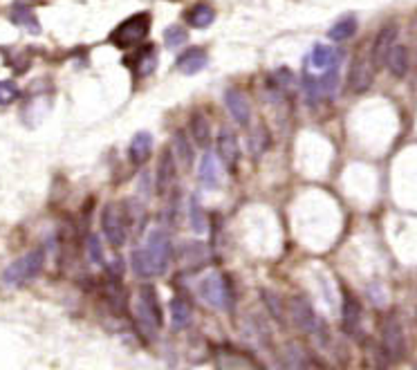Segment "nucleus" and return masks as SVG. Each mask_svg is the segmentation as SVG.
Returning <instances> with one entry per match:
<instances>
[{"label":"nucleus","instance_id":"9","mask_svg":"<svg viewBox=\"0 0 417 370\" xmlns=\"http://www.w3.org/2000/svg\"><path fill=\"white\" fill-rule=\"evenodd\" d=\"M381 346L386 357L393 359H401L406 350V337L404 330H401V323L395 317H388L381 325Z\"/></svg>","mask_w":417,"mask_h":370},{"label":"nucleus","instance_id":"5","mask_svg":"<svg viewBox=\"0 0 417 370\" xmlns=\"http://www.w3.org/2000/svg\"><path fill=\"white\" fill-rule=\"evenodd\" d=\"M135 317L143 330L155 332L160 330L162 325V308H160V298L153 285H141L137 292V301H135Z\"/></svg>","mask_w":417,"mask_h":370},{"label":"nucleus","instance_id":"4","mask_svg":"<svg viewBox=\"0 0 417 370\" xmlns=\"http://www.w3.org/2000/svg\"><path fill=\"white\" fill-rule=\"evenodd\" d=\"M43 265H45V251L43 249H32L30 254H25L23 259L16 263H11L3 272V283L5 285H25L27 281H32L40 274Z\"/></svg>","mask_w":417,"mask_h":370},{"label":"nucleus","instance_id":"25","mask_svg":"<svg viewBox=\"0 0 417 370\" xmlns=\"http://www.w3.org/2000/svg\"><path fill=\"white\" fill-rule=\"evenodd\" d=\"M173 155L175 158L184 164V166H191L193 164V148H191V141H189V137H186L182 131H178L175 135H173Z\"/></svg>","mask_w":417,"mask_h":370},{"label":"nucleus","instance_id":"27","mask_svg":"<svg viewBox=\"0 0 417 370\" xmlns=\"http://www.w3.org/2000/svg\"><path fill=\"white\" fill-rule=\"evenodd\" d=\"M339 59V54L332 50V48H327V45H316L310 54V63L316 67V70H325L330 67L332 63H337Z\"/></svg>","mask_w":417,"mask_h":370},{"label":"nucleus","instance_id":"14","mask_svg":"<svg viewBox=\"0 0 417 370\" xmlns=\"http://www.w3.org/2000/svg\"><path fill=\"white\" fill-rule=\"evenodd\" d=\"M359 325H362V305H359L357 296L343 292V328L348 332H357Z\"/></svg>","mask_w":417,"mask_h":370},{"label":"nucleus","instance_id":"32","mask_svg":"<svg viewBox=\"0 0 417 370\" xmlns=\"http://www.w3.org/2000/svg\"><path fill=\"white\" fill-rule=\"evenodd\" d=\"M303 90L308 94V99L314 104L321 99V88H319V81H316L310 72H303Z\"/></svg>","mask_w":417,"mask_h":370},{"label":"nucleus","instance_id":"28","mask_svg":"<svg viewBox=\"0 0 417 370\" xmlns=\"http://www.w3.org/2000/svg\"><path fill=\"white\" fill-rule=\"evenodd\" d=\"M189 220H191V227L195 234H205L207 229V218H205V211H202V205L193 195L191 197V205H189Z\"/></svg>","mask_w":417,"mask_h":370},{"label":"nucleus","instance_id":"12","mask_svg":"<svg viewBox=\"0 0 417 370\" xmlns=\"http://www.w3.org/2000/svg\"><path fill=\"white\" fill-rule=\"evenodd\" d=\"M175 180V155L170 148H164L160 155V162H157V180H155V189L160 195H166L168 189L173 187Z\"/></svg>","mask_w":417,"mask_h":370},{"label":"nucleus","instance_id":"22","mask_svg":"<svg viewBox=\"0 0 417 370\" xmlns=\"http://www.w3.org/2000/svg\"><path fill=\"white\" fill-rule=\"evenodd\" d=\"M386 65L395 77H404L408 72V50L404 45H395L386 56Z\"/></svg>","mask_w":417,"mask_h":370},{"label":"nucleus","instance_id":"1","mask_svg":"<svg viewBox=\"0 0 417 370\" xmlns=\"http://www.w3.org/2000/svg\"><path fill=\"white\" fill-rule=\"evenodd\" d=\"M170 254H173V245H170L168 234L153 232L146 240V245L133 251L135 274L141 276V278L164 274L166 267H168V261H170Z\"/></svg>","mask_w":417,"mask_h":370},{"label":"nucleus","instance_id":"8","mask_svg":"<svg viewBox=\"0 0 417 370\" xmlns=\"http://www.w3.org/2000/svg\"><path fill=\"white\" fill-rule=\"evenodd\" d=\"M372 79H375V65L370 63V56L366 52H359L354 63L350 65L348 90L354 94H362L372 85Z\"/></svg>","mask_w":417,"mask_h":370},{"label":"nucleus","instance_id":"21","mask_svg":"<svg viewBox=\"0 0 417 370\" xmlns=\"http://www.w3.org/2000/svg\"><path fill=\"white\" fill-rule=\"evenodd\" d=\"M189 323H191V308L184 298L175 296L170 301V325H173V330H184Z\"/></svg>","mask_w":417,"mask_h":370},{"label":"nucleus","instance_id":"13","mask_svg":"<svg viewBox=\"0 0 417 370\" xmlns=\"http://www.w3.org/2000/svg\"><path fill=\"white\" fill-rule=\"evenodd\" d=\"M224 104L232 112V117L240 124V126H247L249 119H251V106H249V99L244 97L240 90L236 88H229L224 92Z\"/></svg>","mask_w":417,"mask_h":370},{"label":"nucleus","instance_id":"33","mask_svg":"<svg viewBox=\"0 0 417 370\" xmlns=\"http://www.w3.org/2000/svg\"><path fill=\"white\" fill-rule=\"evenodd\" d=\"M90 256H92V261L102 265L104 261V254H102V247H99V238L97 236H90Z\"/></svg>","mask_w":417,"mask_h":370},{"label":"nucleus","instance_id":"3","mask_svg":"<svg viewBox=\"0 0 417 370\" xmlns=\"http://www.w3.org/2000/svg\"><path fill=\"white\" fill-rule=\"evenodd\" d=\"M148 32H151V13L141 11V13L131 16L128 21H124L117 30L110 34V43L119 50H128V48H135V45H139V43L146 40Z\"/></svg>","mask_w":417,"mask_h":370},{"label":"nucleus","instance_id":"7","mask_svg":"<svg viewBox=\"0 0 417 370\" xmlns=\"http://www.w3.org/2000/svg\"><path fill=\"white\" fill-rule=\"evenodd\" d=\"M102 229H104V236L112 249H119L126 245L128 222H126V213L119 205H114V202L106 205V209L102 213Z\"/></svg>","mask_w":417,"mask_h":370},{"label":"nucleus","instance_id":"16","mask_svg":"<svg viewBox=\"0 0 417 370\" xmlns=\"http://www.w3.org/2000/svg\"><path fill=\"white\" fill-rule=\"evenodd\" d=\"M207 65V54L200 48H191L189 52H184L178 59V70L182 75H195Z\"/></svg>","mask_w":417,"mask_h":370},{"label":"nucleus","instance_id":"17","mask_svg":"<svg viewBox=\"0 0 417 370\" xmlns=\"http://www.w3.org/2000/svg\"><path fill=\"white\" fill-rule=\"evenodd\" d=\"M9 18H11V23H16L18 27H23V30H27L30 34H38V32H40V25H38L36 13H34L30 7L21 5V3L11 7Z\"/></svg>","mask_w":417,"mask_h":370},{"label":"nucleus","instance_id":"6","mask_svg":"<svg viewBox=\"0 0 417 370\" xmlns=\"http://www.w3.org/2000/svg\"><path fill=\"white\" fill-rule=\"evenodd\" d=\"M200 296H202L205 303L213 305L215 310H229L232 312V308H234L232 288H229L227 278L218 272L209 274L202 283H200Z\"/></svg>","mask_w":417,"mask_h":370},{"label":"nucleus","instance_id":"10","mask_svg":"<svg viewBox=\"0 0 417 370\" xmlns=\"http://www.w3.org/2000/svg\"><path fill=\"white\" fill-rule=\"evenodd\" d=\"M218 155L220 160L224 162V166L229 170H234L236 164H238V158H240V146H238V135L234 133V128H227L222 126L218 131Z\"/></svg>","mask_w":417,"mask_h":370},{"label":"nucleus","instance_id":"2","mask_svg":"<svg viewBox=\"0 0 417 370\" xmlns=\"http://www.w3.org/2000/svg\"><path fill=\"white\" fill-rule=\"evenodd\" d=\"M290 319L303 334H310L312 339L319 341V344H325V339H327L325 325L314 315L312 303L305 296H294L290 301Z\"/></svg>","mask_w":417,"mask_h":370},{"label":"nucleus","instance_id":"26","mask_svg":"<svg viewBox=\"0 0 417 370\" xmlns=\"http://www.w3.org/2000/svg\"><path fill=\"white\" fill-rule=\"evenodd\" d=\"M354 32H357V18L354 16H346V18L337 21L332 27H330L327 36L332 40H337V43H341V40H348Z\"/></svg>","mask_w":417,"mask_h":370},{"label":"nucleus","instance_id":"29","mask_svg":"<svg viewBox=\"0 0 417 370\" xmlns=\"http://www.w3.org/2000/svg\"><path fill=\"white\" fill-rule=\"evenodd\" d=\"M186 30L184 27H180V25H170V27H166V32H164V45L168 48V50H178L180 45H184L186 43Z\"/></svg>","mask_w":417,"mask_h":370},{"label":"nucleus","instance_id":"24","mask_svg":"<svg viewBox=\"0 0 417 370\" xmlns=\"http://www.w3.org/2000/svg\"><path fill=\"white\" fill-rule=\"evenodd\" d=\"M200 180L207 189H218V164L211 153H207L200 162Z\"/></svg>","mask_w":417,"mask_h":370},{"label":"nucleus","instance_id":"19","mask_svg":"<svg viewBox=\"0 0 417 370\" xmlns=\"http://www.w3.org/2000/svg\"><path fill=\"white\" fill-rule=\"evenodd\" d=\"M155 67H157V48L155 45H146V48H141L135 56V65L133 70L139 75V77H148L155 72Z\"/></svg>","mask_w":417,"mask_h":370},{"label":"nucleus","instance_id":"34","mask_svg":"<svg viewBox=\"0 0 417 370\" xmlns=\"http://www.w3.org/2000/svg\"><path fill=\"white\" fill-rule=\"evenodd\" d=\"M263 296H265V301L269 303L267 308H269L271 312H274V317H276L278 321H283V315H281V310H278V305H276V298H274V294H271V292H263Z\"/></svg>","mask_w":417,"mask_h":370},{"label":"nucleus","instance_id":"20","mask_svg":"<svg viewBox=\"0 0 417 370\" xmlns=\"http://www.w3.org/2000/svg\"><path fill=\"white\" fill-rule=\"evenodd\" d=\"M215 21V9L207 3H197L191 11H186V23L195 30H205Z\"/></svg>","mask_w":417,"mask_h":370},{"label":"nucleus","instance_id":"23","mask_svg":"<svg viewBox=\"0 0 417 370\" xmlns=\"http://www.w3.org/2000/svg\"><path fill=\"white\" fill-rule=\"evenodd\" d=\"M269 144H271L269 131H267V128H265L263 124H261V126H256L254 131H251V135H249V153L258 160V158H261V155L269 148Z\"/></svg>","mask_w":417,"mask_h":370},{"label":"nucleus","instance_id":"30","mask_svg":"<svg viewBox=\"0 0 417 370\" xmlns=\"http://www.w3.org/2000/svg\"><path fill=\"white\" fill-rule=\"evenodd\" d=\"M18 88L13 81H0V106H9L11 102L18 99Z\"/></svg>","mask_w":417,"mask_h":370},{"label":"nucleus","instance_id":"15","mask_svg":"<svg viewBox=\"0 0 417 370\" xmlns=\"http://www.w3.org/2000/svg\"><path fill=\"white\" fill-rule=\"evenodd\" d=\"M151 153H153V135L146 133V131H139L133 141H131V160L133 164H143V162H148L151 158Z\"/></svg>","mask_w":417,"mask_h":370},{"label":"nucleus","instance_id":"11","mask_svg":"<svg viewBox=\"0 0 417 370\" xmlns=\"http://www.w3.org/2000/svg\"><path fill=\"white\" fill-rule=\"evenodd\" d=\"M397 34H399V27H397V23H388L384 30L377 34V38H375V45H372V65H375V70L377 67H381L384 63H386V56H388V52H391L393 48H395V40H397Z\"/></svg>","mask_w":417,"mask_h":370},{"label":"nucleus","instance_id":"31","mask_svg":"<svg viewBox=\"0 0 417 370\" xmlns=\"http://www.w3.org/2000/svg\"><path fill=\"white\" fill-rule=\"evenodd\" d=\"M337 81H339V72H337V65L330 70V72L325 77L319 79V88H321V97H330V94H335L337 90Z\"/></svg>","mask_w":417,"mask_h":370},{"label":"nucleus","instance_id":"18","mask_svg":"<svg viewBox=\"0 0 417 370\" xmlns=\"http://www.w3.org/2000/svg\"><path fill=\"white\" fill-rule=\"evenodd\" d=\"M191 137L193 141L200 146V148H207L211 144V128H209V119L202 115V112H195V115H191Z\"/></svg>","mask_w":417,"mask_h":370}]
</instances>
